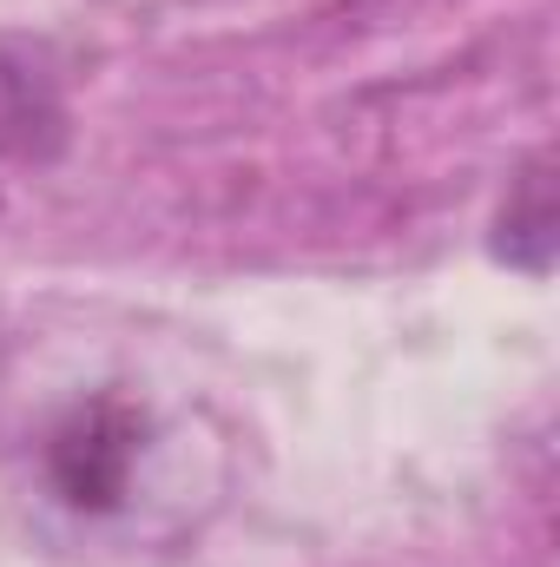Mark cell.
Returning <instances> with one entry per match:
<instances>
[{"mask_svg":"<svg viewBox=\"0 0 560 567\" xmlns=\"http://www.w3.org/2000/svg\"><path fill=\"white\" fill-rule=\"evenodd\" d=\"M145 410L133 396H86L46 429V482L73 515H120L133 502V475L145 455Z\"/></svg>","mask_w":560,"mask_h":567,"instance_id":"cell-1","label":"cell"},{"mask_svg":"<svg viewBox=\"0 0 560 567\" xmlns=\"http://www.w3.org/2000/svg\"><path fill=\"white\" fill-rule=\"evenodd\" d=\"M66 140V100H60V80L46 73V60L0 33V165H40L53 158Z\"/></svg>","mask_w":560,"mask_h":567,"instance_id":"cell-2","label":"cell"},{"mask_svg":"<svg viewBox=\"0 0 560 567\" xmlns=\"http://www.w3.org/2000/svg\"><path fill=\"white\" fill-rule=\"evenodd\" d=\"M495 258H508L528 278H548V258H554V178H548V152H535L515 172L501 225H495Z\"/></svg>","mask_w":560,"mask_h":567,"instance_id":"cell-3","label":"cell"}]
</instances>
